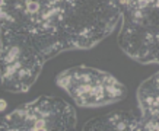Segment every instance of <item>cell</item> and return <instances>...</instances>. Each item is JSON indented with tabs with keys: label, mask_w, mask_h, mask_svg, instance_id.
<instances>
[{
	"label": "cell",
	"mask_w": 159,
	"mask_h": 131,
	"mask_svg": "<svg viewBox=\"0 0 159 131\" xmlns=\"http://www.w3.org/2000/svg\"><path fill=\"white\" fill-rule=\"evenodd\" d=\"M120 18L118 0H64L60 29L69 50L91 48L110 35Z\"/></svg>",
	"instance_id": "1"
},
{
	"label": "cell",
	"mask_w": 159,
	"mask_h": 131,
	"mask_svg": "<svg viewBox=\"0 0 159 131\" xmlns=\"http://www.w3.org/2000/svg\"><path fill=\"white\" fill-rule=\"evenodd\" d=\"M2 86L9 92H26L47 61L31 35L2 29Z\"/></svg>",
	"instance_id": "2"
},
{
	"label": "cell",
	"mask_w": 159,
	"mask_h": 131,
	"mask_svg": "<svg viewBox=\"0 0 159 131\" xmlns=\"http://www.w3.org/2000/svg\"><path fill=\"white\" fill-rule=\"evenodd\" d=\"M57 85L72 96L79 107H102L125 96V87L110 73L79 66L61 72Z\"/></svg>",
	"instance_id": "3"
},
{
	"label": "cell",
	"mask_w": 159,
	"mask_h": 131,
	"mask_svg": "<svg viewBox=\"0 0 159 131\" xmlns=\"http://www.w3.org/2000/svg\"><path fill=\"white\" fill-rule=\"evenodd\" d=\"M76 114L66 101L53 96H39L25 103L2 120V130L7 131H48L73 130Z\"/></svg>",
	"instance_id": "4"
},
{
	"label": "cell",
	"mask_w": 159,
	"mask_h": 131,
	"mask_svg": "<svg viewBox=\"0 0 159 131\" xmlns=\"http://www.w3.org/2000/svg\"><path fill=\"white\" fill-rule=\"evenodd\" d=\"M83 130L140 131V118H136L131 111H114L88 121L83 125Z\"/></svg>",
	"instance_id": "5"
},
{
	"label": "cell",
	"mask_w": 159,
	"mask_h": 131,
	"mask_svg": "<svg viewBox=\"0 0 159 131\" xmlns=\"http://www.w3.org/2000/svg\"><path fill=\"white\" fill-rule=\"evenodd\" d=\"M123 12L130 9H140V7H146V6L159 3V0H118Z\"/></svg>",
	"instance_id": "6"
}]
</instances>
